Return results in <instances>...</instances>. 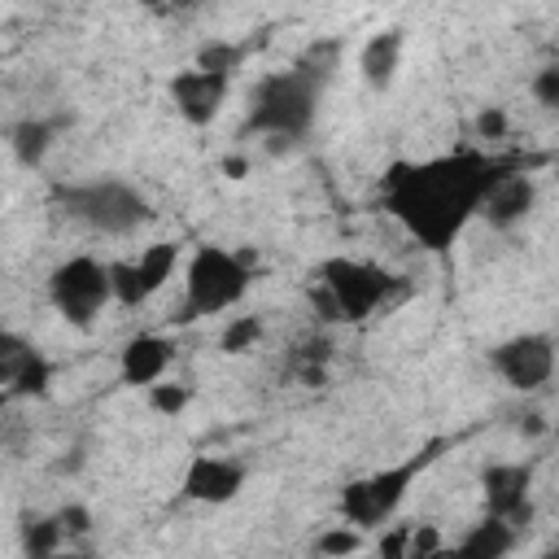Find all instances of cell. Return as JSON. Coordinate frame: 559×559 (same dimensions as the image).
Segmentation results:
<instances>
[{
  "instance_id": "e0dca14e",
  "label": "cell",
  "mask_w": 559,
  "mask_h": 559,
  "mask_svg": "<svg viewBox=\"0 0 559 559\" xmlns=\"http://www.w3.org/2000/svg\"><path fill=\"white\" fill-rule=\"evenodd\" d=\"M57 118H22V122H13L9 127V148H13V157L22 162V166H44V157H48V148H52V140H57Z\"/></svg>"
},
{
  "instance_id": "8fae6325",
  "label": "cell",
  "mask_w": 559,
  "mask_h": 559,
  "mask_svg": "<svg viewBox=\"0 0 559 559\" xmlns=\"http://www.w3.org/2000/svg\"><path fill=\"white\" fill-rule=\"evenodd\" d=\"M227 92H231V79H227V74H210V70H197V66H188V70H179V74L170 79L175 114H179L188 127H210V122L218 118Z\"/></svg>"
},
{
  "instance_id": "9a60e30c",
  "label": "cell",
  "mask_w": 559,
  "mask_h": 559,
  "mask_svg": "<svg viewBox=\"0 0 559 559\" xmlns=\"http://www.w3.org/2000/svg\"><path fill=\"white\" fill-rule=\"evenodd\" d=\"M520 533L493 515H485L480 524H472L454 546H441L432 559H507L515 550Z\"/></svg>"
},
{
  "instance_id": "5bb4252c",
  "label": "cell",
  "mask_w": 559,
  "mask_h": 559,
  "mask_svg": "<svg viewBox=\"0 0 559 559\" xmlns=\"http://www.w3.org/2000/svg\"><path fill=\"white\" fill-rule=\"evenodd\" d=\"M170 362H175V341L170 336H162V332H140V336H131L127 345H122V354H118V371H122V384H157V380H166V371H170Z\"/></svg>"
},
{
  "instance_id": "d6986e66",
  "label": "cell",
  "mask_w": 559,
  "mask_h": 559,
  "mask_svg": "<svg viewBox=\"0 0 559 559\" xmlns=\"http://www.w3.org/2000/svg\"><path fill=\"white\" fill-rule=\"evenodd\" d=\"M39 349L26 341V336H17V332H9V328H0V389L9 393L13 389V380H17V371L35 358Z\"/></svg>"
},
{
  "instance_id": "f1b7e54d",
  "label": "cell",
  "mask_w": 559,
  "mask_h": 559,
  "mask_svg": "<svg viewBox=\"0 0 559 559\" xmlns=\"http://www.w3.org/2000/svg\"><path fill=\"white\" fill-rule=\"evenodd\" d=\"M406 533L411 524H389L380 537V559H406Z\"/></svg>"
},
{
  "instance_id": "44dd1931",
  "label": "cell",
  "mask_w": 559,
  "mask_h": 559,
  "mask_svg": "<svg viewBox=\"0 0 559 559\" xmlns=\"http://www.w3.org/2000/svg\"><path fill=\"white\" fill-rule=\"evenodd\" d=\"M240 57H245V48L240 44H227V39H210V44H201L197 48V70H210V74H236V66H240Z\"/></svg>"
},
{
  "instance_id": "277c9868",
  "label": "cell",
  "mask_w": 559,
  "mask_h": 559,
  "mask_svg": "<svg viewBox=\"0 0 559 559\" xmlns=\"http://www.w3.org/2000/svg\"><path fill=\"white\" fill-rule=\"evenodd\" d=\"M445 445H450V441H428L419 454H411V459H402V463H389V467H380V472H371V476H362V480H349V485L341 489V498H336L341 524H349V528H358V533L389 524V520L397 515V507L406 502V493L415 489V480L441 459Z\"/></svg>"
},
{
  "instance_id": "ac0fdd59",
  "label": "cell",
  "mask_w": 559,
  "mask_h": 559,
  "mask_svg": "<svg viewBox=\"0 0 559 559\" xmlns=\"http://www.w3.org/2000/svg\"><path fill=\"white\" fill-rule=\"evenodd\" d=\"M17 537H22V555L26 559H57L61 546H66V528L57 515H22L17 524Z\"/></svg>"
},
{
  "instance_id": "4fadbf2b",
  "label": "cell",
  "mask_w": 559,
  "mask_h": 559,
  "mask_svg": "<svg viewBox=\"0 0 559 559\" xmlns=\"http://www.w3.org/2000/svg\"><path fill=\"white\" fill-rule=\"evenodd\" d=\"M533 205H537V183H533V175H528V170H511L507 179H498V183L489 188V197H485V205H480L476 218H485V223L498 227V231H511V227H520V223L533 214Z\"/></svg>"
},
{
  "instance_id": "30bf717a",
  "label": "cell",
  "mask_w": 559,
  "mask_h": 559,
  "mask_svg": "<svg viewBox=\"0 0 559 559\" xmlns=\"http://www.w3.org/2000/svg\"><path fill=\"white\" fill-rule=\"evenodd\" d=\"M480 493H485V515L520 533L533 520V463H489L480 472Z\"/></svg>"
},
{
  "instance_id": "1f68e13d",
  "label": "cell",
  "mask_w": 559,
  "mask_h": 559,
  "mask_svg": "<svg viewBox=\"0 0 559 559\" xmlns=\"http://www.w3.org/2000/svg\"><path fill=\"white\" fill-rule=\"evenodd\" d=\"M537 559H559V555H555V550H546V555H537Z\"/></svg>"
},
{
  "instance_id": "cb8c5ba5",
  "label": "cell",
  "mask_w": 559,
  "mask_h": 559,
  "mask_svg": "<svg viewBox=\"0 0 559 559\" xmlns=\"http://www.w3.org/2000/svg\"><path fill=\"white\" fill-rule=\"evenodd\" d=\"M48 380H52V367H48V358L44 354H35L22 371H17V380H13V389H9V397H31V393H44L48 389Z\"/></svg>"
},
{
  "instance_id": "7402d4cb",
  "label": "cell",
  "mask_w": 559,
  "mask_h": 559,
  "mask_svg": "<svg viewBox=\"0 0 559 559\" xmlns=\"http://www.w3.org/2000/svg\"><path fill=\"white\" fill-rule=\"evenodd\" d=\"M144 393H148V406H153L157 415H166V419L183 415V411H188V402H192V389H188V384H179V380H157V384H148Z\"/></svg>"
},
{
  "instance_id": "52a82bcc",
  "label": "cell",
  "mask_w": 559,
  "mask_h": 559,
  "mask_svg": "<svg viewBox=\"0 0 559 559\" xmlns=\"http://www.w3.org/2000/svg\"><path fill=\"white\" fill-rule=\"evenodd\" d=\"M48 301L52 310L74 323V328H92L100 319V310L114 301L109 297V275H105V262L79 253V258H66L52 275H48Z\"/></svg>"
},
{
  "instance_id": "4dcf8cb0",
  "label": "cell",
  "mask_w": 559,
  "mask_h": 559,
  "mask_svg": "<svg viewBox=\"0 0 559 559\" xmlns=\"http://www.w3.org/2000/svg\"><path fill=\"white\" fill-rule=\"evenodd\" d=\"M4 406H9V393H4V389H0V415H4Z\"/></svg>"
},
{
  "instance_id": "6da1fadb",
  "label": "cell",
  "mask_w": 559,
  "mask_h": 559,
  "mask_svg": "<svg viewBox=\"0 0 559 559\" xmlns=\"http://www.w3.org/2000/svg\"><path fill=\"white\" fill-rule=\"evenodd\" d=\"M511 170L524 166L515 157L454 148L424 162H393L380 192H384V210L406 227L411 240H419L428 253H445L480 214L489 188Z\"/></svg>"
},
{
  "instance_id": "9c48e42d",
  "label": "cell",
  "mask_w": 559,
  "mask_h": 559,
  "mask_svg": "<svg viewBox=\"0 0 559 559\" xmlns=\"http://www.w3.org/2000/svg\"><path fill=\"white\" fill-rule=\"evenodd\" d=\"M489 367L515 393H537L555 376V336L550 332H520L489 349Z\"/></svg>"
},
{
  "instance_id": "603a6c76",
  "label": "cell",
  "mask_w": 559,
  "mask_h": 559,
  "mask_svg": "<svg viewBox=\"0 0 559 559\" xmlns=\"http://www.w3.org/2000/svg\"><path fill=\"white\" fill-rule=\"evenodd\" d=\"M358 546H362V533L349 528V524H332V528H323L314 537V550L323 559H349V555H358Z\"/></svg>"
},
{
  "instance_id": "f546056e",
  "label": "cell",
  "mask_w": 559,
  "mask_h": 559,
  "mask_svg": "<svg viewBox=\"0 0 559 559\" xmlns=\"http://www.w3.org/2000/svg\"><path fill=\"white\" fill-rule=\"evenodd\" d=\"M223 170H227V179H245L249 175V157L231 153V157H223Z\"/></svg>"
},
{
  "instance_id": "83f0119b",
  "label": "cell",
  "mask_w": 559,
  "mask_h": 559,
  "mask_svg": "<svg viewBox=\"0 0 559 559\" xmlns=\"http://www.w3.org/2000/svg\"><path fill=\"white\" fill-rule=\"evenodd\" d=\"M57 520H61L66 537H83V533L92 528V511H87L83 502H70V507H61V511H57Z\"/></svg>"
},
{
  "instance_id": "7c38bea8",
  "label": "cell",
  "mask_w": 559,
  "mask_h": 559,
  "mask_svg": "<svg viewBox=\"0 0 559 559\" xmlns=\"http://www.w3.org/2000/svg\"><path fill=\"white\" fill-rule=\"evenodd\" d=\"M245 489V463L223 459V454H192L183 467V498L223 507Z\"/></svg>"
},
{
  "instance_id": "4316f807",
  "label": "cell",
  "mask_w": 559,
  "mask_h": 559,
  "mask_svg": "<svg viewBox=\"0 0 559 559\" xmlns=\"http://www.w3.org/2000/svg\"><path fill=\"white\" fill-rule=\"evenodd\" d=\"M507 135V114L498 105H485L476 114V140H502Z\"/></svg>"
},
{
  "instance_id": "d4e9b609",
  "label": "cell",
  "mask_w": 559,
  "mask_h": 559,
  "mask_svg": "<svg viewBox=\"0 0 559 559\" xmlns=\"http://www.w3.org/2000/svg\"><path fill=\"white\" fill-rule=\"evenodd\" d=\"M441 546H445V537H441L437 524H411V533H406V559H432Z\"/></svg>"
},
{
  "instance_id": "5b68a950",
  "label": "cell",
  "mask_w": 559,
  "mask_h": 559,
  "mask_svg": "<svg viewBox=\"0 0 559 559\" xmlns=\"http://www.w3.org/2000/svg\"><path fill=\"white\" fill-rule=\"evenodd\" d=\"M57 205H61L74 223H83V227H92V231H100V236H131L135 227H144V223L153 218L144 192L131 188L127 179L61 183V188H57Z\"/></svg>"
},
{
  "instance_id": "8992f818",
  "label": "cell",
  "mask_w": 559,
  "mask_h": 559,
  "mask_svg": "<svg viewBox=\"0 0 559 559\" xmlns=\"http://www.w3.org/2000/svg\"><path fill=\"white\" fill-rule=\"evenodd\" d=\"M253 275L249 262L223 245H197L183 266V314L179 319H205L223 314L245 301Z\"/></svg>"
},
{
  "instance_id": "ba28073f",
  "label": "cell",
  "mask_w": 559,
  "mask_h": 559,
  "mask_svg": "<svg viewBox=\"0 0 559 559\" xmlns=\"http://www.w3.org/2000/svg\"><path fill=\"white\" fill-rule=\"evenodd\" d=\"M175 266H179V245H170V240L148 245L140 258H114V262H105L109 297H114L118 306L135 310V306H144L153 293L166 288V280L175 275Z\"/></svg>"
},
{
  "instance_id": "484cf974",
  "label": "cell",
  "mask_w": 559,
  "mask_h": 559,
  "mask_svg": "<svg viewBox=\"0 0 559 559\" xmlns=\"http://www.w3.org/2000/svg\"><path fill=\"white\" fill-rule=\"evenodd\" d=\"M533 96L542 109H559V66H542L533 74Z\"/></svg>"
},
{
  "instance_id": "ffe728a7",
  "label": "cell",
  "mask_w": 559,
  "mask_h": 559,
  "mask_svg": "<svg viewBox=\"0 0 559 559\" xmlns=\"http://www.w3.org/2000/svg\"><path fill=\"white\" fill-rule=\"evenodd\" d=\"M258 341H262V319L258 314H231L223 336H218V349L223 354H249Z\"/></svg>"
},
{
  "instance_id": "7a4b0ae2",
  "label": "cell",
  "mask_w": 559,
  "mask_h": 559,
  "mask_svg": "<svg viewBox=\"0 0 559 559\" xmlns=\"http://www.w3.org/2000/svg\"><path fill=\"white\" fill-rule=\"evenodd\" d=\"M323 79L328 70H319L314 57L266 74L253 96H249V118L245 131L249 135H266L271 144H293L314 127L319 114V96H323Z\"/></svg>"
},
{
  "instance_id": "2e32d148",
  "label": "cell",
  "mask_w": 559,
  "mask_h": 559,
  "mask_svg": "<svg viewBox=\"0 0 559 559\" xmlns=\"http://www.w3.org/2000/svg\"><path fill=\"white\" fill-rule=\"evenodd\" d=\"M402 48H406V35H402L397 26H389V31H376V35L362 44V52H358V70H362L367 87L384 92V87L397 79V66H402Z\"/></svg>"
},
{
  "instance_id": "3957f363",
  "label": "cell",
  "mask_w": 559,
  "mask_h": 559,
  "mask_svg": "<svg viewBox=\"0 0 559 559\" xmlns=\"http://www.w3.org/2000/svg\"><path fill=\"white\" fill-rule=\"evenodd\" d=\"M314 275L319 280L310 288V301L328 323H367L397 293L393 271H384L367 258H349V253L323 258Z\"/></svg>"
}]
</instances>
